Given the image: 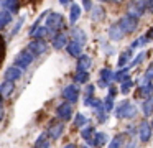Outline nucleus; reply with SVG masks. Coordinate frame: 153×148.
Masks as SVG:
<instances>
[{
	"label": "nucleus",
	"instance_id": "26",
	"mask_svg": "<svg viewBox=\"0 0 153 148\" xmlns=\"http://www.w3.org/2000/svg\"><path fill=\"white\" fill-rule=\"evenodd\" d=\"M12 13L8 12V10H0V30L5 28L7 25H10L12 23Z\"/></svg>",
	"mask_w": 153,
	"mask_h": 148
},
{
	"label": "nucleus",
	"instance_id": "24",
	"mask_svg": "<svg viewBox=\"0 0 153 148\" xmlns=\"http://www.w3.org/2000/svg\"><path fill=\"white\" fill-rule=\"evenodd\" d=\"M35 148H51V141L46 137V133H40L35 141Z\"/></svg>",
	"mask_w": 153,
	"mask_h": 148
},
{
	"label": "nucleus",
	"instance_id": "29",
	"mask_svg": "<svg viewBox=\"0 0 153 148\" xmlns=\"http://www.w3.org/2000/svg\"><path fill=\"white\" fill-rule=\"evenodd\" d=\"M130 56H132V49H125V51L122 53V54L119 56V61H117V66L119 68H123V66H127L128 64V61H130Z\"/></svg>",
	"mask_w": 153,
	"mask_h": 148
},
{
	"label": "nucleus",
	"instance_id": "15",
	"mask_svg": "<svg viewBox=\"0 0 153 148\" xmlns=\"http://www.w3.org/2000/svg\"><path fill=\"white\" fill-rule=\"evenodd\" d=\"M15 91V82L12 81H4L0 84V99H8Z\"/></svg>",
	"mask_w": 153,
	"mask_h": 148
},
{
	"label": "nucleus",
	"instance_id": "33",
	"mask_svg": "<svg viewBox=\"0 0 153 148\" xmlns=\"http://www.w3.org/2000/svg\"><path fill=\"white\" fill-rule=\"evenodd\" d=\"M114 107H115V105H114V99L107 95V97L102 100V109H104V112H105V114H110V112L114 110Z\"/></svg>",
	"mask_w": 153,
	"mask_h": 148
},
{
	"label": "nucleus",
	"instance_id": "39",
	"mask_svg": "<svg viewBox=\"0 0 153 148\" xmlns=\"http://www.w3.org/2000/svg\"><path fill=\"white\" fill-rule=\"evenodd\" d=\"M143 77H145L146 81H152L153 79V62H150L148 68L145 69V76H143Z\"/></svg>",
	"mask_w": 153,
	"mask_h": 148
},
{
	"label": "nucleus",
	"instance_id": "25",
	"mask_svg": "<svg viewBox=\"0 0 153 148\" xmlns=\"http://www.w3.org/2000/svg\"><path fill=\"white\" fill-rule=\"evenodd\" d=\"M153 94V84L152 82H146V84H142L138 87V95L142 99H146V97H150V95Z\"/></svg>",
	"mask_w": 153,
	"mask_h": 148
},
{
	"label": "nucleus",
	"instance_id": "1",
	"mask_svg": "<svg viewBox=\"0 0 153 148\" xmlns=\"http://www.w3.org/2000/svg\"><path fill=\"white\" fill-rule=\"evenodd\" d=\"M45 26L48 28V31H50V35L53 36L54 33L61 31V30L64 28V18L61 13L58 12H48L46 13V22H45Z\"/></svg>",
	"mask_w": 153,
	"mask_h": 148
},
{
	"label": "nucleus",
	"instance_id": "41",
	"mask_svg": "<svg viewBox=\"0 0 153 148\" xmlns=\"http://www.w3.org/2000/svg\"><path fill=\"white\" fill-rule=\"evenodd\" d=\"M123 148H137V140L132 137L128 141H127V147H123Z\"/></svg>",
	"mask_w": 153,
	"mask_h": 148
},
{
	"label": "nucleus",
	"instance_id": "13",
	"mask_svg": "<svg viewBox=\"0 0 153 148\" xmlns=\"http://www.w3.org/2000/svg\"><path fill=\"white\" fill-rule=\"evenodd\" d=\"M71 39L76 41L77 45L84 46L86 41H87V35H86V31H84L82 28H79V26H73V28H71Z\"/></svg>",
	"mask_w": 153,
	"mask_h": 148
},
{
	"label": "nucleus",
	"instance_id": "11",
	"mask_svg": "<svg viewBox=\"0 0 153 148\" xmlns=\"http://www.w3.org/2000/svg\"><path fill=\"white\" fill-rule=\"evenodd\" d=\"M112 81H114V71H112V69H110V68H102V69H100L97 86H99V87H107Z\"/></svg>",
	"mask_w": 153,
	"mask_h": 148
},
{
	"label": "nucleus",
	"instance_id": "10",
	"mask_svg": "<svg viewBox=\"0 0 153 148\" xmlns=\"http://www.w3.org/2000/svg\"><path fill=\"white\" fill-rule=\"evenodd\" d=\"M137 133H138L140 140L143 141V143H146V141H150V138H152V127H150L148 120H142L140 122V125L137 127Z\"/></svg>",
	"mask_w": 153,
	"mask_h": 148
},
{
	"label": "nucleus",
	"instance_id": "49",
	"mask_svg": "<svg viewBox=\"0 0 153 148\" xmlns=\"http://www.w3.org/2000/svg\"><path fill=\"white\" fill-rule=\"evenodd\" d=\"M150 127H152V130H153V118H152V122H150Z\"/></svg>",
	"mask_w": 153,
	"mask_h": 148
},
{
	"label": "nucleus",
	"instance_id": "21",
	"mask_svg": "<svg viewBox=\"0 0 153 148\" xmlns=\"http://www.w3.org/2000/svg\"><path fill=\"white\" fill-rule=\"evenodd\" d=\"M48 35H50V31H48V28L45 25H38L36 28L30 33V36H33L35 39H45Z\"/></svg>",
	"mask_w": 153,
	"mask_h": 148
},
{
	"label": "nucleus",
	"instance_id": "43",
	"mask_svg": "<svg viewBox=\"0 0 153 148\" xmlns=\"http://www.w3.org/2000/svg\"><path fill=\"white\" fill-rule=\"evenodd\" d=\"M143 36L146 38V41H152V39H153V26H152V28H150L148 31H146L145 35H143Z\"/></svg>",
	"mask_w": 153,
	"mask_h": 148
},
{
	"label": "nucleus",
	"instance_id": "3",
	"mask_svg": "<svg viewBox=\"0 0 153 148\" xmlns=\"http://www.w3.org/2000/svg\"><path fill=\"white\" fill-rule=\"evenodd\" d=\"M117 25L120 26V30L123 31V35H130V33H133L137 28H138V18H135V16H130V15H123L120 16L119 23Z\"/></svg>",
	"mask_w": 153,
	"mask_h": 148
},
{
	"label": "nucleus",
	"instance_id": "48",
	"mask_svg": "<svg viewBox=\"0 0 153 148\" xmlns=\"http://www.w3.org/2000/svg\"><path fill=\"white\" fill-rule=\"evenodd\" d=\"M109 2H112V3H119V2H122V0H109Z\"/></svg>",
	"mask_w": 153,
	"mask_h": 148
},
{
	"label": "nucleus",
	"instance_id": "45",
	"mask_svg": "<svg viewBox=\"0 0 153 148\" xmlns=\"http://www.w3.org/2000/svg\"><path fill=\"white\" fill-rule=\"evenodd\" d=\"M58 2H59L61 5H69V2H73V0H58Z\"/></svg>",
	"mask_w": 153,
	"mask_h": 148
},
{
	"label": "nucleus",
	"instance_id": "23",
	"mask_svg": "<svg viewBox=\"0 0 153 148\" xmlns=\"http://www.w3.org/2000/svg\"><path fill=\"white\" fill-rule=\"evenodd\" d=\"M142 112H143V115H146V117L153 114V94L150 95V97L143 99V104H142Z\"/></svg>",
	"mask_w": 153,
	"mask_h": 148
},
{
	"label": "nucleus",
	"instance_id": "31",
	"mask_svg": "<svg viewBox=\"0 0 153 148\" xmlns=\"http://www.w3.org/2000/svg\"><path fill=\"white\" fill-rule=\"evenodd\" d=\"M132 86H133V81H132V79H127V81L120 82V89H119V92H120V94H123V95L130 94V91H132Z\"/></svg>",
	"mask_w": 153,
	"mask_h": 148
},
{
	"label": "nucleus",
	"instance_id": "51",
	"mask_svg": "<svg viewBox=\"0 0 153 148\" xmlns=\"http://www.w3.org/2000/svg\"><path fill=\"white\" fill-rule=\"evenodd\" d=\"M99 2H109V0H99Z\"/></svg>",
	"mask_w": 153,
	"mask_h": 148
},
{
	"label": "nucleus",
	"instance_id": "34",
	"mask_svg": "<svg viewBox=\"0 0 153 148\" xmlns=\"http://www.w3.org/2000/svg\"><path fill=\"white\" fill-rule=\"evenodd\" d=\"M74 125L77 128H82L87 125V117L84 114H76V118H74Z\"/></svg>",
	"mask_w": 153,
	"mask_h": 148
},
{
	"label": "nucleus",
	"instance_id": "9",
	"mask_svg": "<svg viewBox=\"0 0 153 148\" xmlns=\"http://www.w3.org/2000/svg\"><path fill=\"white\" fill-rule=\"evenodd\" d=\"M27 49L33 56H41V54H45V53H46L48 45H46V41H45V39H33V41L28 43Z\"/></svg>",
	"mask_w": 153,
	"mask_h": 148
},
{
	"label": "nucleus",
	"instance_id": "30",
	"mask_svg": "<svg viewBox=\"0 0 153 148\" xmlns=\"http://www.w3.org/2000/svg\"><path fill=\"white\" fill-rule=\"evenodd\" d=\"M89 81V72L87 71H76L74 74V82L76 84H87Z\"/></svg>",
	"mask_w": 153,
	"mask_h": 148
},
{
	"label": "nucleus",
	"instance_id": "42",
	"mask_svg": "<svg viewBox=\"0 0 153 148\" xmlns=\"http://www.w3.org/2000/svg\"><path fill=\"white\" fill-rule=\"evenodd\" d=\"M82 7H84V10L89 12V10L92 8V2H91V0H82Z\"/></svg>",
	"mask_w": 153,
	"mask_h": 148
},
{
	"label": "nucleus",
	"instance_id": "20",
	"mask_svg": "<svg viewBox=\"0 0 153 148\" xmlns=\"http://www.w3.org/2000/svg\"><path fill=\"white\" fill-rule=\"evenodd\" d=\"M91 66H92V59L87 54H81L77 58V69L76 71H87V69H91Z\"/></svg>",
	"mask_w": 153,
	"mask_h": 148
},
{
	"label": "nucleus",
	"instance_id": "36",
	"mask_svg": "<svg viewBox=\"0 0 153 148\" xmlns=\"http://www.w3.org/2000/svg\"><path fill=\"white\" fill-rule=\"evenodd\" d=\"M145 56H146V54H145L143 51H142V53H138V54H137V58H133L132 61H130V66H128V68H137V66H138L140 62H142L143 59H145Z\"/></svg>",
	"mask_w": 153,
	"mask_h": 148
},
{
	"label": "nucleus",
	"instance_id": "50",
	"mask_svg": "<svg viewBox=\"0 0 153 148\" xmlns=\"http://www.w3.org/2000/svg\"><path fill=\"white\" fill-rule=\"evenodd\" d=\"M82 148H91V147H87V145H84V147Z\"/></svg>",
	"mask_w": 153,
	"mask_h": 148
},
{
	"label": "nucleus",
	"instance_id": "27",
	"mask_svg": "<svg viewBox=\"0 0 153 148\" xmlns=\"http://www.w3.org/2000/svg\"><path fill=\"white\" fill-rule=\"evenodd\" d=\"M81 16V7L77 5V3H73L71 5V10H69V23H76L77 20H79Z\"/></svg>",
	"mask_w": 153,
	"mask_h": 148
},
{
	"label": "nucleus",
	"instance_id": "40",
	"mask_svg": "<svg viewBox=\"0 0 153 148\" xmlns=\"http://www.w3.org/2000/svg\"><path fill=\"white\" fill-rule=\"evenodd\" d=\"M107 89H109V94H107V95H109V97H112V99H115V95L119 94V89H117L115 86H112V84L107 86Z\"/></svg>",
	"mask_w": 153,
	"mask_h": 148
},
{
	"label": "nucleus",
	"instance_id": "2",
	"mask_svg": "<svg viewBox=\"0 0 153 148\" xmlns=\"http://www.w3.org/2000/svg\"><path fill=\"white\" fill-rule=\"evenodd\" d=\"M115 109V117L117 118H127V120H132L133 117L137 115V105L132 104L130 100H122Z\"/></svg>",
	"mask_w": 153,
	"mask_h": 148
},
{
	"label": "nucleus",
	"instance_id": "28",
	"mask_svg": "<svg viewBox=\"0 0 153 148\" xmlns=\"http://www.w3.org/2000/svg\"><path fill=\"white\" fill-rule=\"evenodd\" d=\"M4 10H8L10 13H15L18 10V0H0Z\"/></svg>",
	"mask_w": 153,
	"mask_h": 148
},
{
	"label": "nucleus",
	"instance_id": "5",
	"mask_svg": "<svg viewBox=\"0 0 153 148\" xmlns=\"http://www.w3.org/2000/svg\"><path fill=\"white\" fill-rule=\"evenodd\" d=\"M35 56L31 54L28 49H23V51H20L17 56H15V61H13V66H17L18 69H28L31 66V62H33Z\"/></svg>",
	"mask_w": 153,
	"mask_h": 148
},
{
	"label": "nucleus",
	"instance_id": "47",
	"mask_svg": "<svg viewBox=\"0 0 153 148\" xmlns=\"http://www.w3.org/2000/svg\"><path fill=\"white\" fill-rule=\"evenodd\" d=\"M4 114L5 112H4V109H2V110H0V122H2V118H4Z\"/></svg>",
	"mask_w": 153,
	"mask_h": 148
},
{
	"label": "nucleus",
	"instance_id": "38",
	"mask_svg": "<svg viewBox=\"0 0 153 148\" xmlns=\"http://www.w3.org/2000/svg\"><path fill=\"white\" fill-rule=\"evenodd\" d=\"M23 22H25V18L22 16V18H18V22L15 23V26L12 28V33H10V36H15L18 31H20V28H22V25H23Z\"/></svg>",
	"mask_w": 153,
	"mask_h": 148
},
{
	"label": "nucleus",
	"instance_id": "17",
	"mask_svg": "<svg viewBox=\"0 0 153 148\" xmlns=\"http://www.w3.org/2000/svg\"><path fill=\"white\" fill-rule=\"evenodd\" d=\"M66 48V51H68V54L69 56H73V58H79L81 54H82V46L81 45H77L76 41H68V45L64 46Z\"/></svg>",
	"mask_w": 153,
	"mask_h": 148
},
{
	"label": "nucleus",
	"instance_id": "35",
	"mask_svg": "<svg viewBox=\"0 0 153 148\" xmlns=\"http://www.w3.org/2000/svg\"><path fill=\"white\" fill-rule=\"evenodd\" d=\"M122 145H123V137L122 135H115V137L110 140L109 148H122Z\"/></svg>",
	"mask_w": 153,
	"mask_h": 148
},
{
	"label": "nucleus",
	"instance_id": "12",
	"mask_svg": "<svg viewBox=\"0 0 153 148\" xmlns=\"http://www.w3.org/2000/svg\"><path fill=\"white\" fill-rule=\"evenodd\" d=\"M22 76H23V71H22V69H18L17 66H8V68L5 69V72H4L5 81H12V82L20 81Z\"/></svg>",
	"mask_w": 153,
	"mask_h": 148
},
{
	"label": "nucleus",
	"instance_id": "37",
	"mask_svg": "<svg viewBox=\"0 0 153 148\" xmlns=\"http://www.w3.org/2000/svg\"><path fill=\"white\" fill-rule=\"evenodd\" d=\"M146 38L145 36H140V38H137L135 41H132V45H130V49H135V48H140V46H143V45H146Z\"/></svg>",
	"mask_w": 153,
	"mask_h": 148
},
{
	"label": "nucleus",
	"instance_id": "7",
	"mask_svg": "<svg viewBox=\"0 0 153 148\" xmlns=\"http://www.w3.org/2000/svg\"><path fill=\"white\" fill-rule=\"evenodd\" d=\"M56 115L61 122L71 120V117H73V104H69V102H66V100L61 102L56 107Z\"/></svg>",
	"mask_w": 153,
	"mask_h": 148
},
{
	"label": "nucleus",
	"instance_id": "8",
	"mask_svg": "<svg viewBox=\"0 0 153 148\" xmlns=\"http://www.w3.org/2000/svg\"><path fill=\"white\" fill-rule=\"evenodd\" d=\"M63 132H64V123L59 120V122H51L48 130L45 132V133H46V137L50 138V140H59Z\"/></svg>",
	"mask_w": 153,
	"mask_h": 148
},
{
	"label": "nucleus",
	"instance_id": "44",
	"mask_svg": "<svg viewBox=\"0 0 153 148\" xmlns=\"http://www.w3.org/2000/svg\"><path fill=\"white\" fill-rule=\"evenodd\" d=\"M145 2H146V8L153 13V0H145Z\"/></svg>",
	"mask_w": 153,
	"mask_h": 148
},
{
	"label": "nucleus",
	"instance_id": "19",
	"mask_svg": "<svg viewBox=\"0 0 153 148\" xmlns=\"http://www.w3.org/2000/svg\"><path fill=\"white\" fill-rule=\"evenodd\" d=\"M107 33H109V38L112 39V41H120V39L123 38V31L120 30V26L117 25V23L110 25L109 30H107Z\"/></svg>",
	"mask_w": 153,
	"mask_h": 148
},
{
	"label": "nucleus",
	"instance_id": "22",
	"mask_svg": "<svg viewBox=\"0 0 153 148\" xmlns=\"http://www.w3.org/2000/svg\"><path fill=\"white\" fill-rule=\"evenodd\" d=\"M128 71H130L128 66H123V68H120L117 72H114V81H117V82L120 84V82H123V81H127V79H130Z\"/></svg>",
	"mask_w": 153,
	"mask_h": 148
},
{
	"label": "nucleus",
	"instance_id": "4",
	"mask_svg": "<svg viewBox=\"0 0 153 148\" xmlns=\"http://www.w3.org/2000/svg\"><path fill=\"white\" fill-rule=\"evenodd\" d=\"M146 12V2L145 0H130L128 5H127V15L140 18L143 16Z\"/></svg>",
	"mask_w": 153,
	"mask_h": 148
},
{
	"label": "nucleus",
	"instance_id": "52",
	"mask_svg": "<svg viewBox=\"0 0 153 148\" xmlns=\"http://www.w3.org/2000/svg\"><path fill=\"white\" fill-rule=\"evenodd\" d=\"M31 148H35V147H31Z\"/></svg>",
	"mask_w": 153,
	"mask_h": 148
},
{
	"label": "nucleus",
	"instance_id": "18",
	"mask_svg": "<svg viewBox=\"0 0 153 148\" xmlns=\"http://www.w3.org/2000/svg\"><path fill=\"white\" fill-rule=\"evenodd\" d=\"M91 12V20L92 22H102L104 18H105V10H104L102 5H92V8L89 10Z\"/></svg>",
	"mask_w": 153,
	"mask_h": 148
},
{
	"label": "nucleus",
	"instance_id": "46",
	"mask_svg": "<svg viewBox=\"0 0 153 148\" xmlns=\"http://www.w3.org/2000/svg\"><path fill=\"white\" fill-rule=\"evenodd\" d=\"M63 148H77V147H76V145H74V143H66V145H64Z\"/></svg>",
	"mask_w": 153,
	"mask_h": 148
},
{
	"label": "nucleus",
	"instance_id": "14",
	"mask_svg": "<svg viewBox=\"0 0 153 148\" xmlns=\"http://www.w3.org/2000/svg\"><path fill=\"white\" fill-rule=\"evenodd\" d=\"M54 49H63L68 45V33L64 31H58L53 35V41H51Z\"/></svg>",
	"mask_w": 153,
	"mask_h": 148
},
{
	"label": "nucleus",
	"instance_id": "16",
	"mask_svg": "<svg viewBox=\"0 0 153 148\" xmlns=\"http://www.w3.org/2000/svg\"><path fill=\"white\" fill-rule=\"evenodd\" d=\"M107 143V135L104 132H94L92 138H91V147L92 148H100Z\"/></svg>",
	"mask_w": 153,
	"mask_h": 148
},
{
	"label": "nucleus",
	"instance_id": "6",
	"mask_svg": "<svg viewBox=\"0 0 153 148\" xmlns=\"http://www.w3.org/2000/svg\"><path fill=\"white\" fill-rule=\"evenodd\" d=\"M61 95H63V99L66 102H69V104H76V102L79 100V87H77L76 84H68V86H64Z\"/></svg>",
	"mask_w": 153,
	"mask_h": 148
},
{
	"label": "nucleus",
	"instance_id": "32",
	"mask_svg": "<svg viewBox=\"0 0 153 148\" xmlns=\"http://www.w3.org/2000/svg\"><path fill=\"white\" fill-rule=\"evenodd\" d=\"M92 135H94V128H92V127H89V125L82 127V132H81V137H82V140H86L89 145H91V138H92Z\"/></svg>",
	"mask_w": 153,
	"mask_h": 148
}]
</instances>
